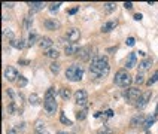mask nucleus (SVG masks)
<instances>
[{
  "mask_svg": "<svg viewBox=\"0 0 158 134\" xmlns=\"http://www.w3.org/2000/svg\"><path fill=\"white\" fill-rule=\"evenodd\" d=\"M76 12H78V8H73V9H70V10H69V14H70V15L76 14Z\"/></svg>",
  "mask_w": 158,
  "mask_h": 134,
  "instance_id": "nucleus-44",
  "label": "nucleus"
},
{
  "mask_svg": "<svg viewBox=\"0 0 158 134\" xmlns=\"http://www.w3.org/2000/svg\"><path fill=\"white\" fill-rule=\"evenodd\" d=\"M155 82H158V70L155 71V73H154L152 76H151L149 79H148V82H146V85H148V87H151V85H154Z\"/></svg>",
  "mask_w": 158,
  "mask_h": 134,
  "instance_id": "nucleus-25",
  "label": "nucleus"
},
{
  "mask_svg": "<svg viewBox=\"0 0 158 134\" xmlns=\"http://www.w3.org/2000/svg\"><path fill=\"white\" fill-rule=\"evenodd\" d=\"M44 27L46 30H57V28H60V22L55 18H48L44 21Z\"/></svg>",
  "mask_w": 158,
  "mask_h": 134,
  "instance_id": "nucleus-10",
  "label": "nucleus"
},
{
  "mask_svg": "<svg viewBox=\"0 0 158 134\" xmlns=\"http://www.w3.org/2000/svg\"><path fill=\"white\" fill-rule=\"evenodd\" d=\"M82 76H84V67L79 66V64H72L66 70V78L70 82H78V80L82 79Z\"/></svg>",
  "mask_w": 158,
  "mask_h": 134,
  "instance_id": "nucleus-2",
  "label": "nucleus"
},
{
  "mask_svg": "<svg viewBox=\"0 0 158 134\" xmlns=\"http://www.w3.org/2000/svg\"><path fill=\"white\" fill-rule=\"evenodd\" d=\"M106 115L107 116H114V110H110V109H109V110H106Z\"/></svg>",
  "mask_w": 158,
  "mask_h": 134,
  "instance_id": "nucleus-45",
  "label": "nucleus"
},
{
  "mask_svg": "<svg viewBox=\"0 0 158 134\" xmlns=\"http://www.w3.org/2000/svg\"><path fill=\"white\" fill-rule=\"evenodd\" d=\"M131 76L127 73L125 70H118L116 71V75H115L114 78V82L118 85V87H123V88H125V87H128L130 83H131Z\"/></svg>",
  "mask_w": 158,
  "mask_h": 134,
  "instance_id": "nucleus-3",
  "label": "nucleus"
},
{
  "mask_svg": "<svg viewBox=\"0 0 158 134\" xmlns=\"http://www.w3.org/2000/svg\"><path fill=\"white\" fill-rule=\"evenodd\" d=\"M6 134H17V130H15V128H12V130H8V131H6Z\"/></svg>",
  "mask_w": 158,
  "mask_h": 134,
  "instance_id": "nucleus-43",
  "label": "nucleus"
},
{
  "mask_svg": "<svg viewBox=\"0 0 158 134\" xmlns=\"http://www.w3.org/2000/svg\"><path fill=\"white\" fill-rule=\"evenodd\" d=\"M151 66H152V60H151V58H145L142 63H139V70L145 71V70H148Z\"/></svg>",
  "mask_w": 158,
  "mask_h": 134,
  "instance_id": "nucleus-18",
  "label": "nucleus"
},
{
  "mask_svg": "<svg viewBox=\"0 0 158 134\" xmlns=\"http://www.w3.org/2000/svg\"><path fill=\"white\" fill-rule=\"evenodd\" d=\"M140 95H142L140 89L136 88V87H133V88H128L127 91H124V97L127 98L128 101H137Z\"/></svg>",
  "mask_w": 158,
  "mask_h": 134,
  "instance_id": "nucleus-4",
  "label": "nucleus"
},
{
  "mask_svg": "<svg viewBox=\"0 0 158 134\" xmlns=\"http://www.w3.org/2000/svg\"><path fill=\"white\" fill-rule=\"evenodd\" d=\"M87 98H88V94L85 89H78L75 92V100H76V103L79 106H87V101H88Z\"/></svg>",
  "mask_w": 158,
  "mask_h": 134,
  "instance_id": "nucleus-6",
  "label": "nucleus"
},
{
  "mask_svg": "<svg viewBox=\"0 0 158 134\" xmlns=\"http://www.w3.org/2000/svg\"><path fill=\"white\" fill-rule=\"evenodd\" d=\"M87 109H82V110H79L78 113H76V119H78V121H84V119H85V118H87Z\"/></svg>",
  "mask_w": 158,
  "mask_h": 134,
  "instance_id": "nucleus-27",
  "label": "nucleus"
},
{
  "mask_svg": "<svg viewBox=\"0 0 158 134\" xmlns=\"http://www.w3.org/2000/svg\"><path fill=\"white\" fill-rule=\"evenodd\" d=\"M31 26H33V18L27 17L26 21H24V28H26V30H30V28H31Z\"/></svg>",
  "mask_w": 158,
  "mask_h": 134,
  "instance_id": "nucleus-31",
  "label": "nucleus"
},
{
  "mask_svg": "<svg viewBox=\"0 0 158 134\" xmlns=\"http://www.w3.org/2000/svg\"><path fill=\"white\" fill-rule=\"evenodd\" d=\"M17 83H18V87H19V88H24V87L27 85V79L24 78V76H19L18 80H17Z\"/></svg>",
  "mask_w": 158,
  "mask_h": 134,
  "instance_id": "nucleus-34",
  "label": "nucleus"
},
{
  "mask_svg": "<svg viewBox=\"0 0 158 134\" xmlns=\"http://www.w3.org/2000/svg\"><path fill=\"white\" fill-rule=\"evenodd\" d=\"M3 6H5V8H12L14 3H3Z\"/></svg>",
  "mask_w": 158,
  "mask_h": 134,
  "instance_id": "nucleus-46",
  "label": "nucleus"
},
{
  "mask_svg": "<svg viewBox=\"0 0 158 134\" xmlns=\"http://www.w3.org/2000/svg\"><path fill=\"white\" fill-rule=\"evenodd\" d=\"M137 54H139V55H142V57H145V55H146V54L143 52V51H139V52H137Z\"/></svg>",
  "mask_w": 158,
  "mask_h": 134,
  "instance_id": "nucleus-47",
  "label": "nucleus"
},
{
  "mask_svg": "<svg viewBox=\"0 0 158 134\" xmlns=\"http://www.w3.org/2000/svg\"><path fill=\"white\" fill-rule=\"evenodd\" d=\"M142 18H143V15H142V14H136V15H134V19H136V21H140Z\"/></svg>",
  "mask_w": 158,
  "mask_h": 134,
  "instance_id": "nucleus-41",
  "label": "nucleus"
},
{
  "mask_svg": "<svg viewBox=\"0 0 158 134\" xmlns=\"http://www.w3.org/2000/svg\"><path fill=\"white\" fill-rule=\"evenodd\" d=\"M116 26H118L116 21H107V22H105V24L102 26V31H103V33H109V31L115 30V27Z\"/></svg>",
  "mask_w": 158,
  "mask_h": 134,
  "instance_id": "nucleus-16",
  "label": "nucleus"
},
{
  "mask_svg": "<svg viewBox=\"0 0 158 134\" xmlns=\"http://www.w3.org/2000/svg\"><path fill=\"white\" fill-rule=\"evenodd\" d=\"M3 36H5V37H8L10 42H12V40H15V36H14V33H12L9 28H3Z\"/></svg>",
  "mask_w": 158,
  "mask_h": 134,
  "instance_id": "nucleus-26",
  "label": "nucleus"
},
{
  "mask_svg": "<svg viewBox=\"0 0 158 134\" xmlns=\"http://www.w3.org/2000/svg\"><path fill=\"white\" fill-rule=\"evenodd\" d=\"M36 42H37V35L36 33H30L28 39H27V46H33Z\"/></svg>",
  "mask_w": 158,
  "mask_h": 134,
  "instance_id": "nucleus-21",
  "label": "nucleus"
},
{
  "mask_svg": "<svg viewBox=\"0 0 158 134\" xmlns=\"http://www.w3.org/2000/svg\"><path fill=\"white\" fill-rule=\"evenodd\" d=\"M44 131H46V130H45V124L37 122V124H36V133H44Z\"/></svg>",
  "mask_w": 158,
  "mask_h": 134,
  "instance_id": "nucleus-36",
  "label": "nucleus"
},
{
  "mask_svg": "<svg viewBox=\"0 0 158 134\" xmlns=\"http://www.w3.org/2000/svg\"><path fill=\"white\" fill-rule=\"evenodd\" d=\"M155 116L158 118V104H157V109H155Z\"/></svg>",
  "mask_w": 158,
  "mask_h": 134,
  "instance_id": "nucleus-48",
  "label": "nucleus"
},
{
  "mask_svg": "<svg viewBox=\"0 0 158 134\" xmlns=\"http://www.w3.org/2000/svg\"><path fill=\"white\" fill-rule=\"evenodd\" d=\"M66 37H67V40H69L70 43H76L79 39H81V31H79L78 28H70V30L67 31Z\"/></svg>",
  "mask_w": 158,
  "mask_h": 134,
  "instance_id": "nucleus-9",
  "label": "nucleus"
},
{
  "mask_svg": "<svg viewBox=\"0 0 158 134\" xmlns=\"http://www.w3.org/2000/svg\"><path fill=\"white\" fill-rule=\"evenodd\" d=\"M45 55L48 57V58H52V60H55V58H58V51L57 49H54V48H51V49H48V51H45Z\"/></svg>",
  "mask_w": 158,
  "mask_h": 134,
  "instance_id": "nucleus-20",
  "label": "nucleus"
},
{
  "mask_svg": "<svg viewBox=\"0 0 158 134\" xmlns=\"http://www.w3.org/2000/svg\"><path fill=\"white\" fill-rule=\"evenodd\" d=\"M10 45H12L14 48H17V49H23V48L26 46V45H24V40H21V39H19V40H17V39H15V40H12Z\"/></svg>",
  "mask_w": 158,
  "mask_h": 134,
  "instance_id": "nucleus-22",
  "label": "nucleus"
},
{
  "mask_svg": "<svg viewBox=\"0 0 158 134\" xmlns=\"http://www.w3.org/2000/svg\"><path fill=\"white\" fill-rule=\"evenodd\" d=\"M8 95L10 98H15V94H14V91H12V89H8Z\"/></svg>",
  "mask_w": 158,
  "mask_h": 134,
  "instance_id": "nucleus-42",
  "label": "nucleus"
},
{
  "mask_svg": "<svg viewBox=\"0 0 158 134\" xmlns=\"http://www.w3.org/2000/svg\"><path fill=\"white\" fill-rule=\"evenodd\" d=\"M28 101H30V104H33V106L39 104V97H37V94H31V95L28 97Z\"/></svg>",
  "mask_w": 158,
  "mask_h": 134,
  "instance_id": "nucleus-30",
  "label": "nucleus"
},
{
  "mask_svg": "<svg viewBox=\"0 0 158 134\" xmlns=\"http://www.w3.org/2000/svg\"><path fill=\"white\" fill-rule=\"evenodd\" d=\"M60 121H61L64 125H72V121H70V119H67L64 113H61V115H60Z\"/></svg>",
  "mask_w": 158,
  "mask_h": 134,
  "instance_id": "nucleus-37",
  "label": "nucleus"
},
{
  "mask_svg": "<svg viewBox=\"0 0 158 134\" xmlns=\"http://www.w3.org/2000/svg\"><path fill=\"white\" fill-rule=\"evenodd\" d=\"M28 6H30V12L33 14V12H37V10H40V9H44V3L42 2H28L27 3Z\"/></svg>",
  "mask_w": 158,
  "mask_h": 134,
  "instance_id": "nucleus-17",
  "label": "nucleus"
},
{
  "mask_svg": "<svg viewBox=\"0 0 158 134\" xmlns=\"http://www.w3.org/2000/svg\"><path fill=\"white\" fill-rule=\"evenodd\" d=\"M97 133H98V134H112V130H110V128H107L106 125H103V127H102Z\"/></svg>",
  "mask_w": 158,
  "mask_h": 134,
  "instance_id": "nucleus-35",
  "label": "nucleus"
},
{
  "mask_svg": "<svg viewBox=\"0 0 158 134\" xmlns=\"http://www.w3.org/2000/svg\"><path fill=\"white\" fill-rule=\"evenodd\" d=\"M78 57L82 60V61H87L91 58V48L89 46H84V48H81L78 52Z\"/></svg>",
  "mask_w": 158,
  "mask_h": 134,
  "instance_id": "nucleus-11",
  "label": "nucleus"
},
{
  "mask_svg": "<svg viewBox=\"0 0 158 134\" xmlns=\"http://www.w3.org/2000/svg\"><path fill=\"white\" fill-rule=\"evenodd\" d=\"M5 78L9 80V82H15V80H18L17 78H19L18 76V71L15 67H10V66H8L6 69H5Z\"/></svg>",
  "mask_w": 158,
  "mask_h": 134,
  "instance_id": "nucleus-8",
  "label": "nucleus"
},
{
  "mask_svg": "<svg viewBox=\"0 0 158 134\" xmlns=\"http://www.w3.org/2000/svg\"><path fill=\"white\" fill-rule=\"evenodd\" d=\"M52 39L51 37H42L40 39V42H39V45H40V48L42 49H45V51H48V49H51L52 48Z\"/></svg>",
  "mask_w": 158,
  "mask_h": 134,
  "instance_id": "nucleus-15",
  "label": "nucleus"
},
{
  "mask_svg": "<svg viewBox=\"0 0 158 134\" xmlns=\"http://www.w3.org/2000/svg\"><path fill=\"white\" fill-rule=\"evenodd\" d=\"M58 134H66V133H63V131H60V133H58Z\"/></svg>",
  "mask_w": 158,
  "mask_h": 134,
  "instance_id": "nucleus-50",
  "label": "nucleus"
},
{
  "mask_svg": "<svg viewBox=\"0 0 158 134\" xmlns=\"http://www.w3.org/2000/svg\"><path fill=\"white\" fill-rule=\"evenodd\" d=\"M155 119H157V116L155 115L148 116V118H146V121H145V124H143V128H145V130H149L151 127H152V124L155 122Z\"/></svg>",
  "mask_w": 158,
  "mask_h": 134,
  "instance_id": "nucleus-19",
  "label": "nucleus"
},
{
  "mask_svg": "<svg viewBox=\"0 0 158 134\" xmlns=\"http://www.w3.org/2000/svg\"><path fill=\"white\" fill-rule=\"evenodd\" d=\"M145 121H146V118L142 115V113H137L136 116H133L131 118V122H130V124H131V127H140V125L143 127Z\"/></svg>",
  "mask_w": 158,
  "mask_h": 134,
  "instance_id": "nucleus-14",
  "label": "nucleus"
},
{
  "mask_svg": "<svg viewBox=\"0 0 158 134\" xmlns=\"http://www.w3.org/2000/svg\"><path fill=\"white\" fill-rule=\"evenodd\" d=\"M134 82H136L137 85H142V83L145 82V76H143V73H137V75H136V78H134Z\"/></svg>",
  "mask_w": 158,
  "mask_h": 134,
  "instance_id": "nucleus-29",
  "label": "nucleus"
},
{
  "mask_svg": "<svg viewBox=\"0 0 158 134\" xmlns=\"http://www.w3.org/2000/svg\"><path fill=\"white\" fill-rule=\"evenodd\" d=\"M110 71V66H109V61L105 55L100 57V55H96L91 61V66H89V73L93 78H103V76H107Z\"/></svg>",
  "mask_w": 158,
  "mask_h": 134,
  "instance_id": "nucleus-1",
  "label": "nucleus"
},
{
  "mask_svg": "<svg viewBox=\"0 0 158 134\" xmlns=\"http://www.w3.org/2000/svg\"><path fill=\"white\" fill-rule=\"evenodd\" d=\"M35 134H49L48 131H44V133H35Z\"/></svg>",
  "mask_w": 158,
  "mask_h": 134,
  "instance_id": "nucleus-49",
  "label": "nucleus"
},
{
  "mask_svg": "<svg viewBox=\"0 0 158 134\" xmlns=\"http://www.w3.org/2000/svg\"><path fill=\"white\" fill-rule=\"evenodd\" d=\"M60 6H61V3H51V5H49V10H51V12H57V10L60 9Z\"/></svg>",
  "mask_w": 158,
  "mask_h": 134,
  "instance_id": "nucleus-38",
  "label": "nucleus"
},
{
  "mask_svg": "<svg viewBox=\"0 0 158 134\" xmlns=\"http://www.w3.org/2000/svg\"><path fill=\"white\" fill-rule=\"evenodd\" d=\"M151 95H152V92L151 91H146V92H143L140 97H139V100L134 103V106L137 107V109H143V107L148 104V101L151 100Z\"/></svg>",
  "mask_w": 158,
  "mask_h": 134,
  "instance_id": "nucleus-7",
  "label": "nucleus"
},
{
  "mask_svg": "<svg viewBox=\"0 0 158 134\" xmlns=\"http://www.w3.org/2000/svg\"><path fill=\"white\" fill-rule=\"evenodd\" d=\"M17 106H15V103L12 101V103H9V106H8V113L9 115H17Z\"/></svg>",
  "mask_w": 158,
  "mask_h": 134,
  "instance_id": "nucleus-28",
  "label": "nucleus"
},
{
  "mask_svg": "<svg viewBox=\"0 0 158 134\" xmlns=\"http://www.w3.org/2000/svg\"><path fill=\"white\" fill-rule=\"evenodd\" d=\"M124 8L125 9H133V3L131 2H125V3H124Z\"/></svg>",
  "mask_w": 158,
  "mask_h": 134,
  "instance_id": "nucleus-40",
  "label": "nucleus"
},
{
  "mask_svg": "<svg viewBox=\"0 0 158 134\" xmlns=\"http://www.w3.org/2000/svg\"><path fill=\"white\" fill-rule=\"evenodd\" d=\"M57 101L55 98H44V109L46 110L48 115H54L55 110H57Z\"/></svg>",
  "mask_w": 158,
  "mask_h": 134,
  "instance_id": "nucleus-5",
  "label": "nucleus"
},
{
  "mask_svg": "<svg viewBox=\"0 0 158 134\" xmlns=\"http://www.w3.org/2000/svg\"><path fill=\"white\" fill-rule=\"evenodd\" d=\"M57 95V92H55V88L51 87V88H48V91L45 92V98H55Z\"/></svg>",
  "mask_w": 158,
  "mask_h": 134,
  "instance_id": "nucleus-24",
  "label": "nucleus"
},
{
  "mask_svg": "<svg viewBox=\"0 0 158 134\" xmlns=\"http://www.w3.org/2000/svg\"><path fill=\"white\" fill-rule=\"evenodd\" d=\"M60 94H61V97L64 98V100H69V98L72 97L70 89H69V88H61V89H60Z\"/></svg>",
  "mask_w": 158,
  "mask_h": 134,
  "instance_id": "nucleus-23",
  "label": "nucleus"
},
{
  "mask_svg": "<svg viewBox=\"0 0 158 134\" xmlns=\"http://www.w3.org/2000/svg\"><path fill=\"white\" fill-rule=\"evenodd\" d=\"M136 66H137V57H136V52L128 54V57H127V60H125V67H127V69H133V67H136Z\"/></svg>",
  "mask_w": 158,
  "mask_h": 134,
  "instance_id": "nucleus-12",
  "label": "nucleus"
},
{
  "mask_svg": "<svg viewBox=\"0 0 158 134\" xmlns=\"http://www.w3.org/2000/svg\"><path fill=\"white\" fill-rule=\"evenodd\" d=\"M103 6H105L106 12H114L115 8H116V5H115V3H110V2H109V3H105Z\"/></svg>",
  "mask_w": 158,
  "mask_h": 134,
  "instance_id": "nucleus-32",
  "label": "nucleus"
},
{
  "mask_svg": "<svg viewBox=\"0 0 158 134\" xmlns=\"http://www.w3.org/2000/svg\"><path fill=\"white\" fill-rule=\"evenodd\" d=\"M134 43H136L134 37H128V39H127V45H128V46H134Z\"/></svg>",
  "mask_w": 158,
  "mask_h": 134,
  "instance_id": "nucleus-39",
  "label": "nucleus"
},
{
  "mask_svg": "<svg viewBox=\"0 0 158 134\" xmlns=\"http://www.w3.org/2000/svg\"><path fill=\"white\" fill-rule=\"evenodd\" d=\"M49 69H51V71H52V73H55V75H57V73H58V71H60V64H58V63H51V66H49Z\"/></svg>",
  "mask_w": 158,
  "mask_h": 134,
  "instance_id": "nucleus-33",
  "label": "nucleus"
},
{
  "mask_svg": "<svg viewBox=\"0 0 158 134\" xmlns=\"http://www.w3.org/2000/svg\"><path fill=\"white\" fill-rule=\"evenodd\" d=\"M79 49H81V48H79L76 43H69V45L64 46V52H66V55H78Z\"/></svg>",
  "mask_w": 158,
  "mask_h": 134,
  "instance_id": "nucleus-13",
  "label": "nucleus"
}]
</instances>
